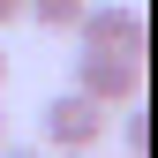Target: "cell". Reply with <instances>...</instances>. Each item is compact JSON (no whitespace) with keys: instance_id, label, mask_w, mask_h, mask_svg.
Wrapping results in <instances>:
<instances>
[{"instance_id":"cell-6","label":"cell","mask_w":158,"mask_h":158,"mask_svg":"<svg viewBox=\"0 0 158 158\" xmlns=\"http://www.w3.org/2000/svg\"><path fill=\"white\" fill-rule=\"evenodd\" d=\"M8 23H23V0H0V30Z\"/></svg>"},{"instance_id":"cell-9","label":"cell","mask_w":158,"mask_h":158,"mask_svg":"<svg viewBox=\"0 0 158 158\" xmlns=\"http://www.w3.org/2000/svg\"><path fill=\"white\" fill-rule=\"evenodd\" d=\"M68 158H98V151H68Z\"/></svg>"},{"instance_id":"cell-2","label":"cell","mask_w":158,"mask_h":158,"mask_svg":"<svg viewBox=\"0 0 158 158\" xmlns=\"http://www.w3.org/2000/svg\"><path fill=\"white\" fill-rule=\"evenodd\" d=\"M68 90L98 98V106H135V98H143V53H98V45H83Z\"/></svg>"},{"instance_id":"cell-1","label":"cell","mask_w":158,"mask_h":158,"mask_svg":"<svg viewBox=\"0 0 158 158\" xmlns=\"http://www.w3.org/2000/svg\"><path fill=\"white\" fill-rule=\"evenodd\" d=\"M106 128H113V106H98V98L83 90H60V98H45V113H38V135H45V151H98L106 143Z\"/></svg>"},{"instance_id":"cell-3","label":"cell","mask_w":158,"mask_h":158,"mask_svg":"<svg viewBox=\"0 0 158 158\" xmlns=\"http://www.w3.org/2000/svg\"><path fill=\"white\" fill-rule=\"evenodd\" d=\"M68 38H83L98 53H143V15H135V0H90Z\"/></svg>"},{"instance_id":"cell-8","label":"cell","mask_w":158,"mask_h":158,"mask_svg":"<svg viewBox=\"0 0 158 158\" xmlns=\"http://www.w3.org/2000/svg\"><path fill=\"white\" fill-rule=\"evenodd\" d=\"M0 83H8V53H0Z\"/></svg>"},{"instance_id":"cell-7","label":"cell","mask_w":158,"mask_h":158,"mask_svg":"<svg viewBox=\"0 0 158 158\" xmlns=\"http://www.w3.org/2000/svg\"><path fill=\"white\" fill-rule=\"evenodd\" d=\"M0 158H53V151H0Z\"/></svg>"},{"instance_id":"cell-5","label":"cell","mask_w":158,"mask_h":158,"mask_svg":"<svg viewBox=\"0 0 158 158\" xmlns=\"http://www.w3.org/2000/svg\"><path fill=\"white\" fill-rule=\"evenodd\" d=\"M121 151H128V158H143V151H151V121H143L135 106H121Z\"/></svg>"},{"instance_id":"cell-4","label":"cell","mask_w":158,"mask_h":158,"mask_svg":"<svg viewBox=\"0 0 158 158\" xmlns=\"http://www.w3.org/2000/svg\"><path fill=\"white\" fill-rule=\"evenodd\" d=\"M83 8H90V0H23V23H38V30H53V38H68Z\"/></svg>"}]
</instances>
